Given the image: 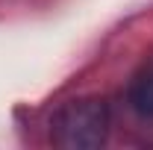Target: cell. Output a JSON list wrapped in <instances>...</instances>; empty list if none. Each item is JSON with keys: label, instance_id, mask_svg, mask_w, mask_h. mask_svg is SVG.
<instances>
[{"label": "cell", "instance_id": "1", "mask_svg": "<svg viewBox=\"0 0 153 150\" xmlns=\"http://www.w3.org/2000/svg\"><path fill=\"white\" fill-rule=\"evenodd\" d=\"M109 106L103 97H76L50 118V141L62 150H97L109 138Z\"/></svg>", "mask_w": 153, "mask_h": 150}, {"label": "cell", "instance_id": "2", "mask_svg": "<svg viewBox=\"0 0 153 150\" xmlns=\"http://www.w3.org/2000/svg\"><path fill=\"white\" fill-rule=\"evenodd\" d=\"M127 100H130V109L141 121H153V56L147 62H141V68L133 74Z\"/></svg>", "mask_w": 153, "mask_h": 150}]
</instances>
